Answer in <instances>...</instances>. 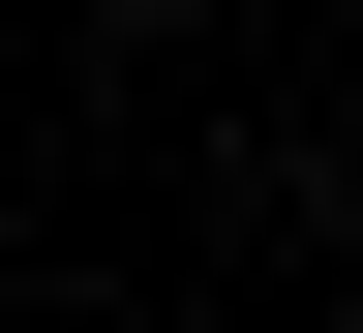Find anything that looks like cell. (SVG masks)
Returning <instances> with one entry per match:
<instances>
[{
	"label": "cell",
	"instance_id": "6da1fadb",
	"mask_svg": "<svg viewBox=\"0 0 363 333\" xmlns=\"http://www.w3.org/2000/svg\"><path fill=\"white\" fill-rule=\"evenodd\" d=\"M121 31H242V0H121Z\"/></svg>",
	"mask_w": 363,
	"mask_h": 333
},
{
	"label": "cell",
	"instance_id": "7a4b0ae2",
	"mask_svg": "<svg viewBox=\"0 0 363 333\" xmlns=\"http://www.w3.org/2000/svg\"><path fill=\"white\" fill-rule=\"evenodd\" d=\"M333 212H363V121H333Z\"/></svg>",
	"mask_w": 363,
	"mask_h": 333
}]
</instances>
